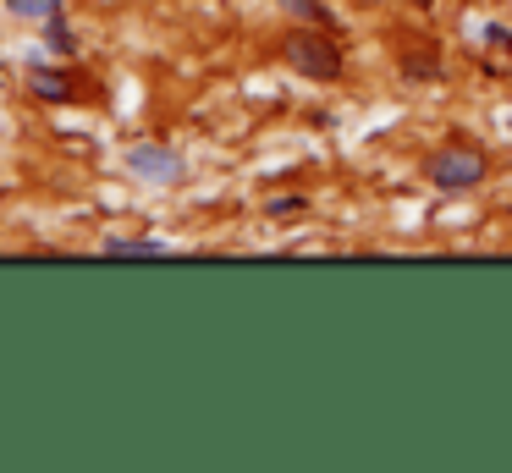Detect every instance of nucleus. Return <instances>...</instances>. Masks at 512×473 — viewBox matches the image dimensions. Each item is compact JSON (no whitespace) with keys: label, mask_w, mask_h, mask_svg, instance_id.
Segmentation results:
<instances>
[{"label":"nucleus","mask_w":512,"mask_h":473,"mask_svg":"<svg viewBox=\"0 0 512 473\" xmlns=\"http://www.w3.org/2000/svg\"><path fill=\"white\" fill-rule=\"evenodd\" d=\"M435 182H446V187L479 182V154H446V160L435 165Z\"/></svg>","instance_id":"nucleus-1"}]
</instances>
